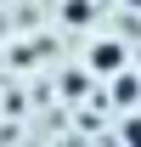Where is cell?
Here are the masks:
<instances>
[{
	"instance_id": "cell-3",
	"label": "cell",
	"mask_w": 141,
	"mask_h": 147,
	"mask_svg": "<svg viewBox=\"0 0 141 147\" xmlns=\"http://www.w3.org/2000/svg\"><path fill=\"white\" fill-rule=\"evenodd\" d=\"M62 17H68V23H90V0H68Z\"/></svg>"
},
{
	"instance_id": "cell-1",
	"label": "cell",
	"mask_w": 141,
	"mask_h": 147,
	"mask_svg": "<svg viewBox=\"0 0 141 147\" xmlns=\"http://www.w3.org/2000/svg\"><path fill=\"white\" fill-rule=\"evenodd\" d=\"M85 68L96 74V79H113L119 68H130V51H124L119 40H96V45H90V57H85Z\"/></svg>"
},
{
	"instance_id": "cell-2",
	"label": "cell",
	"mask_w": 141,
	"mask_h": 147,
	"mask_svg": "<svg viewBox=\"0 0 141 147\" xmlns=\"http://www.w3.org/2000/svg\"><path fill=\"white\" fill-rule=\"evenodd\" d=\"M113 96H119V108H141V79L136 74H113Z\"/></svg>"
},
{
	"instance_id": "cell-4",
	"label": "cell",
	"mask_w": 141,
	"mask_h": 147,
	"mask_svg": "<svg viewBox=\"0 0 141 147\" xmlns=\"http://www.w3.org/2000/svg\"><path fill=\"white\" fill-rule=\"evenodd\" d=\"M124 142H141V119H124V130H119Z\"/></svg>"
}]
</instances>
